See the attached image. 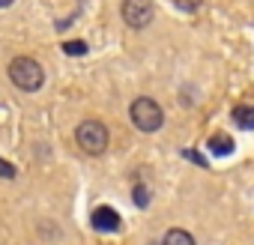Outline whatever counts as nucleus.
<instances>
[{
    "label": "nucleus",
    "mask_w": 254,
    "mask_h": 245,
    "mask_svg": "<svg viewBox=\"0 0 254 245\" xmlns=\"http://www.w3.org/2000/svg\"><path fill=\"white\" fill-rule=\"evenodd\" d=\"M162 245H197V242H194V236H191L189 230H183V227H174V230H168V233H165Z\"/></svg>",
    "instance_id": "obj_8"
},
{
    "label": "nucleus",
    "mask_w": 254,
    "mask_h": 245,
    "mask_svg": "<svg viewBox=\"0 0 254 245\" xmlns=\"http://www.w3.org/2000/svg\"><path fill=\"white\" fill-rule=\"evenodd\" d=\"M90 224L99 233H114V230H120V212L114 206H96L90 215Z\"/></svg>",
    "instance_id": "obj_5"
},
{
    "label": "nucleus",
    "mask_w": 254,
    "mask_h": 245,
    "mask_svg": "<svg viewBox=\"0 0 254 245\" xmlns=\"http://www.w3.org/2000/svg\"><path fill=\"white\" fill-rule=\"evenodd\" d=\"M12 3H15V0H0V9H9Z\"/></svg>",
    "instance_id": "obj_13"
},
{
    "label": "nucleus",
    "mask_w": 254,
    "mask_h": 245,
    "mask_svg": "<svg viewBox=\"0 0 254 245\" xmlns=\"http://www.w3.org/2000/svg\"><path fill=\"white\" fill-rule=\"evenodd\" d=\"M209 153L215 156V159H224V156H230L233 153V141L227 138V135H215V138H209Z\"/></svg>",
    "instance_id": "obj_6"
},
{
    "label": "nucleus",
    "mask_w": 254,
    "mask_h": 245,
    "mask_svg": "<svg viewBox=\"0 0 254 245\" xmlns=\"http://www.w3.org/2000/svg\"><path fill=\"white\" fill-rule=\"evenodd\" d=\"M150 245H162V242H150Z\"/></svg>",
    "instance_id": "obj_14"
},
{
    "label": "nucleus",
    "mask_w": 254,
    "mask_h": 245,
    "mask_svg": "<svg viewBox=\"0 0 254 245\" xmlns=\"http://www.w3.org/2000/svg\"><path fill=\"white\" fill-rule=\"evenodd\" d=\"M6 72H9V81H12L21 93H36V90L45 84V69H42V63H39L36 57H27V54L12 57L9 66H6Z\"/></svg>",
    "instance_id": "obj_1"
},
{
    "label": "nucleus",
    "mask_w": 254,
    "mask_h": 245,
    "mask_svg": "<svg viewBox=\"0 0 254 245\" xmlns=\"http://www.w3.org/2000/svg\"><path fill=\"white\" fill-rule=\"evenodd\" d=\"M108 141H111V132L102 120H84L78 122L75 129V144L87 153V156H102L108 150Z\"/></svg>",
    "instance_id": "obj_3"
},
{
    "label": "nucleus",
    "mask_w": 254,
    "mask_h": 245,
    "mask_svg": "<svg viewBox=\"0 0 254 245\" xmlns=\"http://www.w3.org/2000/svg\"><path fill=\"white\" fill-rule=\"evenodd\" d=\"M132 200H135V206H147L150 203V188L147 185H135L132 188Z\"/></svg>",
    "instance_id": "obj_10"
},
{
    "label": "nucleus",
    "mask_w": 254,
    "mask_h": 245,
    "mask_svg": "<svg viewBox=\"0 0 254 245\" xmlns=\"http://www.w3.org/2000/svg\"><path fill=\"white\" fill-rule=\"evenodd\" d=\"M233 122L245 132H254V105H242L233 111Z\"/></svg>",
    "instance_id": "obj_7"
},
{
    "label": "nucleus",
    "mask_w": 254,
    "mask_h": 245,
    "mask_svg": "<svg viewBox=\"0 0 254 245\" xmlns=\"http://www.w3.org/2000/svg\"><path fill=\"white\" fill-rule=\"evenodd\" d=\"M129 117H132V126H135L138 132H144V135L159 132V129L165 126V111H162V105H159L156 99H150V96L135 99L132 108H129Z\"/></svg>",
    "instance_id": "obj_2"
},
{
    "label": "nucleus",
    "mask_w": 254,
    "mask_h": 245,
    "mask_svg": "<svg viewBox=\"0 0 254 245\" xmlns=\"http://www.w3.org/2000/svg\"><path fill=\"white\" fill-rule=\"evenodd\" d=\"M63 54H69V57H84V54H87V42L72 39V42H66V45H63Z\"/></svg>",
    "instance_id": "obj_9"
},
{
    "label": "nucleus",
    "mask_w": 254,
    "mask_h": 245,
    "mask_svg": "<svg viewBox=\"0 0 254 245\" xmlns=\"http://www.w3.org/2000/svg\"><path fill=\"white\" fill-rule=\"evenodd\" d=\"M15 174H18V171H15L6 159H0V177H3V180H15Z\"/></svg>",
    "instance_id": "obj_11"
},
{
    "label": "nucleus",
    "mask_w": 254,
    "mask_h": 245,
    "mask_svg": "<svg viewBox=\"0 0 254 245\" xmlns=\"http://www.w3.org/2000/svg\"><path fill=\"white\" fill-rule=\"evenodd\" d=\"M174 3H177L180 9H186V12H194V9L200 6V0H174Z\"/></svg>",
    "instance_id": "obj_12"
},
{
    "label": "nucleus",
    "mask_w": 254,
    "mask_h": 245,
    "mask_svg": "<svg viewBox=\"0 0 254 245\" xmlns=\"http://www.w3.org/2000/svg\"><path fill=\"white\" fill-rule=\"evenodd\" d=\"M120 15L132 30H144L156 18V6H153V0H123Z\"/></svg>",
    "instance_id": "obj_4"
}]
</instances>
